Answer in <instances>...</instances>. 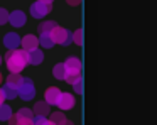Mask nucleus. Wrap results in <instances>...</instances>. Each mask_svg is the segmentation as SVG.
Segmentation results:
<instances>
[{
	"instance_id": "obj_1",
	"label": "nucleus",
	"mask_w": 157,
	"mask_h": 125,
	"mask_svg": "<svg viewBox=\"0 0 157 125\" xmlns=\"http://www.w3.org/2000/svg\"><path fill=\"white\" fill-rule=\"evenodd\" d=\"M5 63L10 73H21L29 64L27 61V51L25 49H10V53L5 54Z\"/></svg>"
},
{
	"instance_id": "obj_2",
	"label": "nucleus",
	"mask_w": 157,
	"mask_h": 125,
	"mask_svg": "<svg viewBox=\"0 0 157 125\" xmlns=\"http://www.w3.org/2000/svg\"><path fill=\"white\" fill-rule=\"evenodd\" d=\"M51 36H52V39H54V42L61 44V46H69V42H73V34L69 32L68 29H64V27L56 25L54 29L51 30Z\"/></svg>"
},
{
	"instance_id": "obj_3",
	"label": "nucleus",
	"mask_w": 157,
	"mask_h": 125,
	"mask_svg": "<svg viewBox=\"0 0 157 125\" xmlns=\"http://www.w3.org/2000/svg\"><path fill=\"white\" fill-rule=\"evenodd\" d=\"M17 91H19V96L24 101H29L36 96V86H34V83H32V80H29V78H24V80H22V83H21V86H19Z\"/></svg>"
},
{
	"instance_id": "obj_4",
	"label": "nucleus",
	"mask_w": 157,
	"mask_h": 125,
	"mask_svg": "<svg viewBox=\"0 0 157 125\" xmlns=\"http://www.w3.org/2000/svg\"><path fill=\"white\" fill-rule=\"evenodd\" d=\"M49 12H51V3L37 0V2H34L31 5V15L34 17V19H42V17L48 15Z\"/></svg>"
},
{
	"instance_id": "obj_5",
	"label": "nucleus",
	"mask_w": 157,
	"mask_h": 125,
	"mask_svg": "<svg viewBox=\"0 0 157 125\" xmlns=\"http://www.w3.org/2000/svg\"><path fill=\"white\" fill-rule=\"evenodd\" d=\"M64 66H66V74H81V61L78 57L71 56L64 61Z\"/></svg>"
},
{
	"instance_id": "obj_6",
	"label": "nucleus",
	"mask_w": 157,
	"mask_h": 125,
	"mask_svg": "<svg viewBox=\"0 0 157 125\" xmlns=\"http://www.w3.org/2000/svg\"><path fill=\"white\" fill-rule=\"evenodd\" d=\"M58 105L61 110H71L73 107H75V96H73L71 93H64V91H61V96H59L58 100Z\"/></svg>"
},
{
	"instance_id": "obj_7",
	"label": "nucleus",
	"mask_w": 157,
	"mask_h": 125,
	"mask_svg": "<svg viewBox=\"0 0 157 125\" xmlns=\"http://www.w3.org/2000/svg\"><path fill=\"white\" fill-rule=\"evenodd\" d=\"M15 117H17V123H21V125H31L32 120H34V113L29 108H21L15 113Z\"/></svg>"
},
{
	"instance_id": "obj_8",
	"label": "nucleus",
	"mask_w": 157,
	"mask_h": 125,
	"mask_svg": "<svg viewBox=\"0 0 157 125\" xmlns=\"http://www.w3.org/2000/svg\"><path fill=\"white\" fill-rule=\"evenodd\" d=\"M9 22H10V25H14V27H24L25 14L22 12V10H15V12L9 14Z\"/></svg>"
},
{
	"instance_id": "obj_9",
	"label": "nucleus",
	"mask_w": 157,
	"mask_h": 125,
	"mask_svg": "<svg viewBox=\"0 0 157 125\" xmlns=\"http://www.w3.org/2000/svg\"><path fill=\"white\" fill-rule=\"evenodd\" d=\"M21 41L22 39L15 32H9V34H5V37H4V44H5L7 49H17V47L21 46Z\"/></svg>"
},
{
	"instance_id": "obj_10",
	"label": "nucleus",
	"mask_w": 157,
	"mask_h": 125,
	"mask_svg": "<svg viewBox=\"0 0 157 125\" xmlns=\"http://www.w3.org/2000/svg\"><path fill=\"white\" fill-rule=\"evenodd\" d=\"M59 96H61V90L56 88V86L48 88L46 93H44V100L48 101L49 105H56V103H58V100H59Z\"/></svg>"
},
{
	"instance_id": "obj_11",
	"label": "nucleus",
	"mask_w": 157,
	"mask_h": 125,
	"mask_svg": "<svg viewBox=\"0 0 157 125\" xmlns=\"http://www.w3.org/2000/svg\"><path fill=\"white\" fill-rule=\"evenodd\" d=\"M21 44L25 51H31V49H36V47L39 46V39L36 36H32V34H27L25 37H22Z\"/></svg>"
},
{
	"instance_id": "obj_12",
	"label": "nucleus",
	"mask_w": 157,
	"mask_h": 125,
	"mask_svg": "<svg viewBox=\"0 0 157 125\" xmlns=\"http://www.w3.org/2000/svg\"><path fill=\"white\" fill-rule=\"evenodd\" d=\"M42 59H44V54H42L41 49H37V47H36V49L27 51V61H29V64H41Z\"/></svg>"
},
{
	"instance_id": "obj_13",
	"label": "nucleus",
	"mask_w": 157,
	"mask_h": 125,
	"mask_svg": "<svg viewBox=\"0 0 157 125\" xmlns=\"http://www.w3.org/2000/svg\"><path fill=\"white\" fill-rule=\"evenodd\" d=\"M39 44H41L42 47H46V49H51L56 42H54V39H52L51 32H42L41 37H39Z\"/></svg>"
},
{
	"instance_id": "obj_14",
	"label": "nucleus",
	"mask_w": 157,
	"mask_h": 125,
	"mask_svg": "<svg viewBox=\"0 0 157 125\" xmlns=\"http://www.w3.org/2000/svg\"><path fill=\"white\" fill-rule=\"evenodd\" d=\"M34 111H36V115H46V117H48L49 111H51V107H49V103L46 100L37 101V103L34 105Z\"/></svg>"
},
{
	"instance_id": "obj_15",
	"label": "nucleus",
	"mask_w": 157,
	"mask_h": 125,
	"mask_svg": "<svg viewBox=\"0 0 157 125\" xmlns=\"http://www.w3.org/2000/svg\"><path fill=\"white\" fill-rule=\"evenodd\" d=\"M52 74H54V78H56V80L64 81V78H66V66H64V63L56 64V66H54V69H52Z\"/></svg>"
},
{
	"instance_id": "obj_16",
	"label": "nucleus",
	"mask_w": 157,
	"mask_h": 125,
	"mask_svg": "<svg viewBox=\"0 0 157 125\" xmlns=\"http://www.w3.org/2000/svg\"><path fill=\"white\" fill-rule=\"evenodd\" d=\"M22 80H24V78L21 76V73H10V74H9V78H7V81H5V83L12 84V86H15V88L19 90V86H21Z\"/></svg>"
},
{
	"instance_id": "obj_17",
	"label": "nucleus",
	"mask_w": 157,
	"mask_h": 125,
	"mask_svg": "<svg viewBox=\"0 0 157 125\" xmlns=\"http://www.w3.org/2000/svg\"><path fill=\"white\" fill-rule=\"evenodd\" d=\"M4 93H5V98H7V100H14L15 96H19L17 88L12 86V84H9V83L4 84Z\"/></svg>"
},
{
	"instance_id": "obj_18",
	"label": "nucleus",
	"mask_w": 157,
	"mask_h": 125,
	"mask_svg": "<svg viewBox=\"0 0 157 125\" xmlns=\"http://www.w3.org/2000/svg\"><path fill=\"white\" fill-rule=\"evenodd\" d=\"M49 120H51V123H58V125H66V123H69V120L64 117V113H61V111H58V113H52Z\"/></svg>"
},
{
	"instance_id": "obj_19",
	"label": "nucleus",
	"mask_w": 157,
	"mask_h": 125,
	"mask_svg": "<svg viewBox=\"0 0 157 125\" xmlns=\"http://www.w3.org/2000/svg\"><path fill=\"white\" fill-rule=\"evenodd\" d=\"M12 117V108L9 105H0V120L2 122H9V118Z\"/></svg>"
},
{
	"instance_id": "obj_20",
	"label": "nucleus",
	"mask_w": 157,
	"mask_h": 125,
	"mask_svg": "<svg viewBox=\"0 0 157 125\" xmlns=\"http://www.w3.org/2000/svg\"><path fill=\"white\" fill-rule=\"evenodd\" d=\"M58 25V24L54 22V20H46V22H42L41 25H37V30H39V34H42V32H51L54 27Z\"/></svg>"
},
{
	"instance_id": "obj_21",
	"label": "nucleus",
	"mask_w": 157,
	"mask_h": 125,
	"mask_svg": "<svg viewBox=\"0 0 157 125\" xmlns=\"http://www.w3.org/2000/svg\"><path fill=\"white\" fill-rule=\"evenodd\" d=\"M32 123H37V125H51V120L46 118V115H36Z\"/></svg>"
},
{
	"instance_id": "obj_22",
	"label": "nucleus",
	"mask_w": 157,
	"mask_h": 125,
	"mask_svg": "<svg viewBox=\"0 0 157 125\" xmlns=\"http://www.w3.org/2000/svg\"><path fill=\"white\" fill-rule=\"evenodd\" d=\"M73 42H76L78 46H83V29H78L76 32H73Z\"/></svg>"
},
{
	"instance_id": "obj_23",
	"label": "nucleus",
	"mask_w": 157,
	"mask_h": 125,
	"mask_svg": "<svg viewBox=\"0 0 157 125\" xmlns=\"http://www.w3.org/2000/svg\"><path fill=\"white\" fill-rule=\"evenodd\" d=\"M73 88H75V93L83 95V78H79L78 81H75V83H73Z\"/></svg>"
},
{
	"instance_id": "obj_24",
	"label": "nucleus",
	"mask_w": 157,
	"mask_h": 125,
	"mask_svg": "<svg viewBox=\"0 0 157 125\" xmlns=\"http://www.w3.org/2000/svg\"><path fill=\"white\" fill-rule=\"evenodd\" d=\"M9 22V12L5 9H0V25Z\"/></svg>"
},
{
	"instance_id": "obj_25",
	"label": "nucleus",
	"mask_w": 157,
	"mask_h": 125,
	"mask_svg": "<svg viewBox=\"0 0 157 125\" xmlns=\"http://www.w3.org/2000/svg\"><path fill=\"white\" fill-rule=\"evenodd\" d=\"M79 78H81V74H69L68 73V74H66V78H64V81H68L69 84H73L75 81H78Z\"/></svg>"
},
{
	"instance_id": "obj_26",
	"label": "nucleus",
	"mask_w": 157,
	"mask_h": 125,
	"mask_svg": "<svg viewBox=\"0 0 157 125\" xmlns=\"http://www.w3.org/2000/svg\"><path fill=\"white\" fill-rule=\"evenodd\" d=\"M5 100H7V98H5V93H4V88H0V105L4 103Z\"/></svg>"
},
{
	"instance_id": "obj_27",
	"label": "nucleus",
	"mask_w": 157,
	"mask_h": 125,
	"mask_svg": "<svg viewBox=\"0 0 157 125\" xmlns=\"http://www.w3.org/2000/svg\"><path fill=\"white\" fill-rule=\"evenodd\" d=\"M66 2H68L69 5H79V3H81V0H66Z\"/></svg>"
},
{
	"instance_id": "obj_28",
	"label": "nucleus",
	"mask_w": 157,
	"mask_h": 125,
	"mask_svg": "<svg viewBox=\"0 0 157 125\" xmlns=\"http://www.w3.org/2000/svg\"><path fill=\"white\" fill-rule=\"evenodd\" d=\"M41 2H46V3H52V0H41Z\"/></svg>"
},
{
	"instance_id": "obj_29",
	"label": "nucleus",
	"mask_w": 157,
	"mask_h": 125,
	"mask_svg": "<svg viewBox=\"0 0 157 125\" xmlns=\"http://www.w3.org/2000/svg\"><path fill=\"white\" fill-rule=\"evenodd\" d=\"M0 83H2V74H0Z\"/></svg>"
},
{
	"instance_id": "obj_30",
	"label": "nucleus",
	"mask_w": 157,
	"mask_h": 125,
	"mask_svg": "<svg viewBox=\"0 0 157 125\" xmlns=\"http://www.w3.org/2000/svg\"><path fill=\"white\" fill-rule=\"evenodd\" d=\"M0 63H2V57H0Z\"/></svg>"
}]
</instances>
